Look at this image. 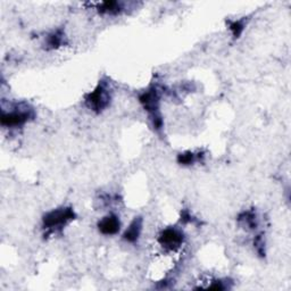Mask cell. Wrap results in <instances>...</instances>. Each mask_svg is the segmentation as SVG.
I'll return each mask as SVG.
<instances>
[{"label":"cell","instance_id":"obj_1","mask_svg":"<svg viewBox=\"0 0 291 291\" xmlns=\"http://www.w3.org/2000/svg\"><path fill=\"white\" fill-rule=\"evenodd\" d=\"M139 100L143 108L149 113L150 118L153 121V125L156 130H161L163 127V118L159 112V93L158 90L153 86L149 90L140 95Z\"/></svg>","mask_w":291,"mask_h":291},{"label":"cell","instance_id":"obj_2","mask_svg":"<svg viewBox=\"0 0 291 291\" xmlns=\"http://www.w3.org/2000/svg\"><path fill=\"white\" fill-rule=\"evenodd\" d=\"M75 218V213L72 208H58L45 214L43 217V227L50 232L62 229L67 223Z\"/></svg>","mask_w":291,"mask_h":291},{"label":"cell","instance_id":"obj_3","mask_svg":"<svg viewBox=\"0 0 291 291\" xmlns=\"http://www.w3.org/2000/svg\"><path fill=\"white\" fill-rule=\"evenodd\" d=\"M111 103V93H109L107 84L100 82L97 88L85 97V104L90 109L95 113H100Z\"/></svg>","mask_w":291,"mask_h":291},{"label":"cell","instance_id":"obj_4","mask_svg":"<svg viewBox=\"0 0 291 291\" xmlns=\"http://www.w3.org/2000/svg\"><path fill=\"white\" fill-rule=\"evenodd\" d=\"M34 117V113L32 109L27 108H21V109H15V111L12 112H4L2 115V124L4 126L8 127H15V126H21L23 124L30 120V118Z\"/></svg>","mask_w":291,"mask_h":291},{"label":"cell","instance_id":"obj_5","mask_svg":"<svg viewBox=\"0 0 291 291\" xmlns=\"http://www.w3.org/2000/svg\"><path fill=\"white\" fill-rule=\"evenodd\" d=\"M158 243L163 248L171 252L179 249L184 243V235L181 231L176 229H166L164 230L158 238Z\"/></svg>","mask_w":291,"mask_h":291},{"label":"cell","instance_id":"obj_6","mask_svg":"<svg viewBox=\"0 0 291 291\" xmlns=\"http://www.w3.org/2000/svg\"><path fill=\"white\" fill-rule=\"evenodd\" d=\"M99 231L105 235L116 234L120 231L121 223L116 215H108L104 217L102 221L98 223Z\"/></svg>","mask_w":291,"mask_h":291},{"label":"cell","instance_id":"obj_7","mask_svg":"<svg viewBox=\"0 0 291 291\" xmlns=\"http://www.w3.org/2000/svg\"><path fill=\"white\" fill-rule=\"evenodd\" d=\"M141 230H142V218L135 217L124 233V240L127 243H135L139 239Z\"/></svg>","mask_w":291,"mask_h":291},{"label":"cell","instance_id":"obj_8","mask_svg":"<svg viewBox=\"0 0 291 291\" xmlns=\"http://www.w3.org/2000/svg\"><path fill=\"white\" fill-rule=\"evenodd\" d=\"M238 220L241 224H243L245 227H247V229L254 230L257 227V217H256V214H255L253 211L244 212L243 214H240Z\"/></svg>","mask_w":291,"mask_h":291},{"label":"cell","instance_id":"obj_9","mask_svg":"<svg viewBox=\"0 0 291 291\" xmlns=\"http://www.w3.org/2000/svg\"><path fill=\"white\" fill-rule=\"evenodd\" d=\"M122 4L117 2H105L99 5L98 11L102 14H112V15H117L122 12Z\"/></svg>","mask_w":291,"mask_h":291},{"label":"cell","instance_id":"obj_10","mask_svg":"<svg viewBox=\"0 0 291 291\" xmlns=\"http://www.w3.org/2000/svg\"><path fill=\"white\" fill-rule=\"evenodd\" d=\"M64 40V34L62 30H58L54 33L50 34L47 39V44L50 49H56L58 47H61Z\"/></svg>","mask_w":291,"mask_h":291},{"label":"cell","instance_id":"obj_11","mask_svg":"<svg viewBox=\"0 0 291 291\" xmlns=\"http://www.w3.org/2000/svg\"><path fill=\"white\" fill-rule=\"evenodd\" d=\"M196 161H197L196 155L191 152L180 154L179 156H177V162L182 164V165H191V164H193Z\"/></svg>","mask_w":291,"mask_h":291},{"label":"cell","instance_id":"obj_12","mask_svg":"<svg viewBox=\"0 0 291 291\" xmlns=\"http://www.w3.org/2000/svg\"><path fill=\"white\" fill-rule=\"evenodd\" d=\"M244 29H245V25L243 21H235V22L230 23V30L234 38H239L241 33L244 32Z\"/></svg>","mask_w":291,"mask_h":291},{"label":"cell","instance_id":"obj_13","mask_svg":"<svg viewBox=\"0 0 291 291\" xmlns=\"http://www.w3.org/2000/svg\"><path fill=\"white\" fill-rule=\"evenodd\" d=\"M254 245H255V248L257 249L258 254L261 255V256H264V255H265V250H264V241L262 239V235H258L257 238L255 239Z\"/></svg>","mask_w":291,"mask_h":291}]
</instances>
